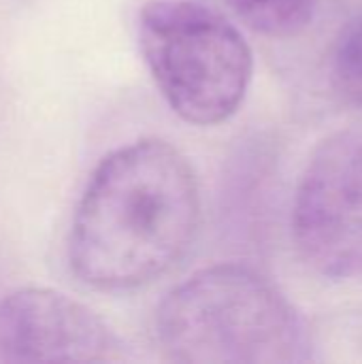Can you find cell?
<instances>
[{
	"instance_id": "7",
	"label": "cell",
	"mask_w": 362,
	"mask_h": 364,
	"mask_svg": "<svg viewBox=\"0 0 362 364\" xmlns=\"http://www.w3.org/2000/svg\"><path fill=\"white\" fill-rule=\"evenodd\" d=\"M333 83L348 102L362 107V21L354 23L337 45Z\"/></svg>"
},
{
	"instance_id": "5",
	"label": "cell",
	"mask_w": 362,
	"mask_h": 364,
	"mask_svg": "<svg viewBox=\"0 0 362 364\" xmlns=\"http://www.w3.org/2000/svg\"><path fill=\"white\" fill-rule=\"evenodd\" d=\"M115 333L90 307L51 288H19L0 301V360L113 363Z\"/></svg>"
},
{
	"instance_id": "4",
	"label": "cell",
	"mask_w": 362,
	"mask_h": 364,
	"mask_svg": "<svg viewBox=\"0 0 362 364\" xmlns=\"http://www.w3.org/2000/svg\"><path fill=\"white\" fill-rule=\"evenodd\" d=\"M292 235L320 275H362V130L335 132L316 147L297 188Z\"/></svg>"
},
{
	"instance_id": "2",
	"label": "cell",
	"mask_w": 362,
	"mask_h": 364,
	"mask_svg": "<svg viewBox=\"0 0 362 364\" xmlns=\"http://www.w3.org/2000/svg\"><path fill=\"white\" fill-rule=\"evenodd\" d=\"M164 356L190 364H288L307 358L305 326L290 301L243 264L203 269L160 303Z\"/></svg>"
},
{
	"instance_id": "3",
	"label": "cell",
	"mask_w": 362,
	"mask_h": 364,
	"mask_svg": "<svg viewBox=\"0 0 362 364\" xmlns=\"http://www.w3.org/2000/svg\"><path fill=\"white\" fill-rule=\"evenodd\" d=\"M139 45L158 90L181 119L215 126L239 111L254 58L220 13L190 0L147 2L139 17Z\"/></svg>"
},
{
	"instance_id": "1",
	"label": "cell",
	"mask_w": 362,
	"mask_h": 364,
	"mask_svg": "<svg viewBox=\"0 0 362 364\" xmlns=\"http://www.w3.org/2000/svg\"><path fill=\"white\" fill-rule=\"evenodd\" d=\"M201 192L188 158L160 139L117 147L94 168L70 222L68 264L90 288L124 292L190 250Z\"/></svg>"
},
{
	"instance_id": "6",
	"label": "cell",
	"mask_w": 362,
	"mask_h": 364,
	"mask_svg": "<svg viewBox=\"0 0 362 364\" xmlns=\"http://www.w3.org/2000/svg\"><path fill=\"white\" fill-rule=\"evenodd\" d=\"M316 0H228L237 15L267 36H292L307 28Z\"/></svg>"
}]
</instances>
